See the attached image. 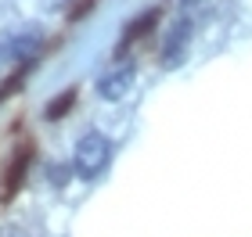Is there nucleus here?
I'll return each instance as SVG.
<instances>
[{
  "instance_id": "f257e3e1",
  "label": "nucleus",
  "mask_w": 252,
  "mask_h": 237,
  "mask_svg": "<svg viewBox=\"0 0 252 237\" xmlns=\"http://www.w3.org/2000/svg\"><path fill=\"white\" fill-rule=\"evenodd\" d=\"M108 162H112V140H108L101 130H87L83 137L76 140V151H72V169H76V176L94 180V176H101V173L108 169Z\"/></svg>"
},
{
  "instance_id": "39448f33",
  "label": "nucleus",
  "mask_w": 252,
  "mask_h": 237,
  "mask_svg": "<svg viewBox=\"0 0 252 237\" xmlns=\"http://www.w3.org/2000/svg\"><path fill=\"white\" fill-rule=\"evenodd\" d=\"M40 43H43V32H40V26H26V29H18L15 36L7 40V54L15 61H32L36 58V51H40Z\"/></svg>"
},
{
  "instance_id": "6e6552de",
  "label": "nucleus",
  "mask_w": 252,
  "mask_h": 237,
  "mask_svg": "<svg viewBox=\"0 0 252 237\" xmlns=\"http://www.w3.org/2000/svg\"><path fill=\"white\" fill-rule=\"evenodd\" d=\"M0 51H4V43H0Z\"/></svg>"
},
{
  "instance_id": "423d86ee",
  "label": "nucleus",
  "mask_w": 252,
  "mask_h": 237,
  "mask_svg": "<svg viewBox=\"0 0 252 237\" xmlns=\"http://www.w3.org/2000/svg\"><path fill=\"white\" fill-rule=\"evenodd\" d=\"M155 22H158V11H144V15H141V18H133V22H130V26H126V32H123V43H119V54H123V47H130V43H133V40H141V36H144V32H148V29H152V26H155Z\"/></svg>"
},
{
  "instance_id": "20e7f679",
  "label": "nucleus",
  "mask_w": 252,
  "mask_h": 237,
  "mask_svg": "<svg viewBox=\"0 0 252 237\" xmlns=\"http://www.w3.org/2000/svg\"><path fill=\"white\" fill-rule=\"evenodd\" d=\"M133 79H137V69H133L130 61L116 65V69H108L105 76L97 79V97L101 101H123L133 90Z\"/></svg>"
},
{
  "instance_id": "0eeeda50",
  "label": "nucleus",
  "mask_w": 252,
  "mask_h": 237,
  "mask_svg": "<svg viewBox=\"0 0 252 237\" xmlns=\"http://www.w3.org/2000/svg\"><path fill=\"white\" fill-rule=\"evenodd\" d=\"M76 97H79V90L76 86H68V90H62L58 97H51L47 101V108H43V115H47L51 122H58V119H65V111L76 105Z\"/></svg>"
},
{
  "instance_id": "f03ea898",
  "label": "nucleus",
  "mask_w": 252,
  "mask_h": 237,
  "mask_svg": "<svg viewBox=\"0 0 252 237\" xmlns=\"http://www.w3.org/2000/svg\"><path fill=\"white\" fill-rule=\"evenodd\" d=\"M32 165V148L29 144H18V151L11 155V162L4 165V180H0V201H11L18 194V187L26 184V173Z\"/></svg>"
},
{
  "instance_id": "7ed1b4c3",
  "label": "nucleus",
  "mask_w": 252,
  "mask_h": 237,
  "mask_svg": "<svg viewBox=\"0 0 252 237\" xmlns=\"http://www.w3.org/2000/svg\"><path fill=\"white\" fill-rule=\"evenodd\" d=\"M188 47H191V18H177L169 26L166 40H162V65L166 69H177L188 58Z\"/></svg>"
}]
</instances>
